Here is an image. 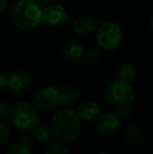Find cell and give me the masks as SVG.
I'll list each match as a JSON object with an SVG mask.
<instances>
[{
	"label": "cell",
	"mask_w": 153,
	"mask_h": 154,
	"mask_svg": "<svg viewBox=\"0 0 153 154\" xmlns=\"http://www.w3.org/2000/svg\"><path fill=\"white\" fill-rule=\"evenodd\" d=\"M11 112H12V107H11L10 103L5 101L0 102V120L5 121L11 116Z\"/></svg>",
	"instance_id": "21"
},
{
	"label": "cell",
	"mask_w": 153,
	"mask_h": 154,
	"mask_svg": "<svg viewBox=\"0 0 153 154\" xmlns=\"http://www.w3.org/2000/svg\"><path fill=\"white\" fill-rule=\"evenodd\" d=\"M11 23L19 29H32L43 20L42 8L35 0H20L10 12Z\"/></svg>",
	"instance_id": "2"
},
{
	"label": "cell",
	"mask_w": 153,
	"mask_h": 154,
	"mask_svg": "<svg viewBox=\"0 0 153 154\" xmlns=\"http://www.w3.org/2000/svg\"><path fill=\"white\" fill-rule=\"evenodd\" d=\"M54 131L50 124L47 123H38L34 128V137L37 142L40 143H49L54 137Z\"/></svg>",
	"instance_id": "15"
},
{
	"label": "cell",
	"mask_w": 153,
	"mask_h": 154,
	"mask_svg": "<svg viewBox=\"0 0 153 154\" xmlns=\"http://www.w3.org/2000/svg\"><path fill=\"white\" fill-rule=\"evenodd\" d=\"M116 113L120 116L121 120L124 122V121H127L130 119L131 116V109L129 108V106H123V107H118V110H116Z\"/></svg>",
	"instance_id": "22"
},
{
	"label": "cell",
	"mask_w": 153,
	"mask_h": 154,
	"mask_svg": "<svg viewBox=\"0 0 153 154\" xmlns=\"http://www.w3.org/2000/svg\"><path fill=\"white\" fill-rule=\"evenodd\" d=\"M43 154H69V150L64 145V142L56 140V142H49Z\"/></svg>",
	"instance_id": "17"
},
{
	"label": "cell",
	"mask_w": 153,
	"mask_h": 154,
	"mask_svg": "<svg viewBox=\"0 0 153 154\" xmlns=\"http://www.w3.org/2000/svg\"><path fill=\"white\" fill-rule=\"evenodd\" d=\"M116 75H118V80L131 84L136 80L137 75H139V69H137L136 65H134L133 63L127 62L118 67Z\"/></svg>",
	"instance_id": "14"
},
{
	"label": "cell",
	"mask_w": 153,
	"mask_h": 154,
	"mask_svg": "<svg viewBox=\"0 0 153 154\" xmlns=\"http://www.w3.org/2000/svg\"><path fill=\"white\" fill-rule=\"evenodd\" d=\"M35 1L37 2V4L42 10L44 8H46V6H48L49 4L55 3V0H35Z\"/></svg>",
	"instance_id": "23"
},
{
	"label": "cell",
	"mask_w": 153,
	"mask_h": 154,
	"mask_svg": "<svg viewBox=\"0 0 153 154\" xmlns=\"http://www.w3.org/2000/svg\"><path fill=\"white\" fill-rule=\"evenodd\" d=\"M11 135V131H10V127L8 126L4 121L0 120V145L4 144L8 140Z\"/></svg>",
	"instance_id": "20"
},
{
	"label": "cell",
	"mask_w": 153,
	"mask_h": 154,
	"mask_svg": "<svg viewBox=\"0 0 153 154\" xmlns=\"http://www.w3.org/2000/svg\"><path fill=\"white\" fill-rule=\"evenodd\" d=\"M43 20L49 25H60L67 18L65 8L59 3H51L42 10Z\"/></svg>",
	"instance_id": "9"
},
{
	"label": "cell",
	"mask_w": 153,
	"mask_h": 154,
	"mask_svg": "<svg viewBox=\"0 0 153 154\" xmlns=\"http://www.w3.org/2000/svg\"><path fill=\"white\" fill-rule=\"evenodd\" d=\"M50 126L55 137L64 143L74 142L82 133V120L70 108L58 110L51 118Z\"/></svg>",
	"instance_id": "1"
},
{
	"label": "cell",
	"mask_w": 153,
	"mask_h": 154,
	"mask_svg": "<svg viewBox=\"0 0 153 154\" xmlns=\"http://www.w3.org/2000/svg\"><path fill=\"white\" fill-rule=\"evenodd\" d=\"M104 97L107 103L118 108L130 106L135 100V92L130 83L116 80L105 88Z\"/></svg>",
	"instance_id": "4"
},
{
	"label": "cell",
	"mask_w": 153,
	"mask_h": 154,
	"mask_svg": "<svg viewBox=\"0 0 153 154\" xmlns=\"http://www.w3.org/2000/svg\"><path fill=\"white\" fill-rule=\"evenodd\" d=\"M98 29V22L96 18L90 15H81L72 24V29L76 35L79 37H88L93 34Z\"/></svg>",
	"instance_id": "10"
},
{
	"label": "cell",
	"mask_w": 153,
	"mask_h": 154,
	"mask_svg": "<svg viewBox=\"0 0 153 154\" xmlns=\"http://www.w3.org/2000/svg\"><path fill=\"white\" fill-rule=\"evenodd\" d=\"M144 136V128L136 123L129 124L124 131V142L127 145H137Z\"/></svg>",
	"instance_id": "13"
},
{
	"label": "cell",
	"mask_w": 153,
	"mask_h": 154,
	"mask_svg": "<svg viewBox=\"0 0 153 154\" xmlns=\"http://www.w3.org/2000/svg\"><path fill=\"white\" fill-rule=\"evenodd\" d=\"M32 85V77L29 73L22 70L10 72L6 75L5 89L10 92L19 93L27 90Z\"/></svg>",
	"instance_id": "8"
},
{
	"label": "cell",
	"mask_w": 153,
	"mask_h": 154,
	"mask_svg": "<svg viewBox=\"0 0 153 154\" xmlns=\"http://www.w3.org/2000/svg\"><path fill=\"white\" fill-rule=\"evenodd\" d=\"M61 104L64 105H72L78 100V91L74 87L69 85H63L59 88Z\"/></svg>",
	"instance_id": "16"
},
{
	"label": "cell",
	"mask_w": 153,
	"mask_h": 154,
	"mask_svg": "<svg viewBox=\"0 0 153 154\" xmlns=\"http://www.w3.org/2000/svg\"><path fill=\"white\" fill-rule=\"evenodd\" d=\"M62 56L68 62H77L83 59L85 48L77 41H68L62 47Z\"/></svg>",
	"instance_id": "12"
},
{
	"label": "cell",
	"mask_w": 153,
	"mask_h": 154,
	"mask_svg": "<svg viewBox=\"0 0 153 154\" xmlns=\"http://www.w3.org/2000/svg\"><path fill=\"white\" fill-rule=\"evenodd\" d=\"M150 29H151V31L153 32V15L151 16V19H150Z\"/></svg>",
	"instance_id": "27"
},
{
	"label": "cell",
	"mask_w": 153,
	"mask_h": 154,
	"mask_svg": "<svg viewBox=\"0 0 153 154\" xmlns=\"http://www.w3.org/2000/svg\"><path fill=\"white\" fill-rule=\"evenodd\" d=\"M34 140H35V137H33V136H25L21 143H22L23 145H25V146L31 147L32 144L34 143Z\"/></svg>",
	"instance_id": "24"
},
{
	"label": "cell",
	"mask_w": 153,
	"mask_h": 154,
	"mask_svg": "<svg viewBox=\"0 0 153 154\" xmlns=\"http://www.w3.org/2000/svg\"><path fill=\"white\" fill-rule=\"evenodd\" d=\"M5 154H32L29 147L23 145L22 143L14 144L8 149Z\"/></svg>",
	"instance_id": "18"
},
{
	"label": "cell",
	"mask_w": 153,
	"mask_h": 154,
	"mask_svg": "<svg viewBox=\"0 0 153 154\" xmlns=\"http://www.w3.org/2000/svg\"><path fill=\"white\" fill-rule=\"evenodd\" d=\"M100 58H101V54L98 49L89 48V49H87V51H85L83 59L86 60L87 62L93 63V62H98L99 60H100Z\"/></svg>",
	"instance_id": "19"
},
{
	"label": "cell",
	"mask_w": 153,
	"mask_h": 154,
	"mask_svg": "<svg viewBox=\"0 0 153 154\" xmlns=\"http://www.w3.org/2000/svg\"><path fill=\"white\" fill-rule=\"evenodd\" d=\"M127 154H133V153H127Z\"/></svg>",
	"instance_id": "29"
},
{
	"label": "cell",
	"mask_w": 153,
	"mask_h": 154,
	"mask_svg": "<svg viewBox=\"0 0 153 154\" xmlns=\"http://www.w3.org/2000/svg\"><path fill=\"white\" fill-rule=\"evenodd\" d=\"M123 126V121L116 112L108 111L101 113L96 118L94 129L99 135L103 137H111L120 132Z\"/></svg>",
	"instance_id": "7"
},
{
	"label": "cell",
	"mask_w": 153,
	"mask_h": 154,
	"mask_svg": "<svg viewBox=\"0 0 153 154\" xmlns=\"http://www.w3.org/2000/svg\"><path fill=\"white\" fill-rule=\"evenodd\" d=\"M6 5H8V1L6 0H0V13H2L5 10Z\"/></svg>",
	"instance_id": "26"
},
{
	"label": "cell",
	"mask_w": 153,
	"mask_h": 154,
	"mask_svg": "<svg viewBox=\"0 0 153 154\" xmlns=\"http://www.w3.org/2000/svg\"><path fill=\"white\" fill-rule=\"evenodd\" d=\"M77 113L79 114L82 121L91 122V121L96 120V118L102 113V107L99 104V102L94 100H87L80 104Z\"/></svg>",
	"instance_id": "11"
},
{
	"label": "cell",
	"mask_w": 153,
	"mask_h": 154,
	"mask_svg": "<svg viewBox=\"0 0 153 154\" xmlns=\"http://www.w3.org/2000/svg\"><path fill=\"white\" fill-rule=\"evenodd\" d=\"M5 85H6V75H2L0 72V91L5 89Z\"/></svg>",
	"instance_id": "25"
},
{
	"label": "cell",
	"mask_w": 153,
	"mask_h": 154,
	"mask_svg": "<svg viewBox=\"0 0 153 154\" xmlns=\"http://www.w3.org/2000/svg\"><path fill=\"white\" fill-rule=\"evenodd\" d=\"M11 121L18 131L27 133L34 130V128L39 123L38 111L35 109L32 103L25 101L18 102L12 108Z\"/></svg>",
	"instance_id": "3"
},
{
	"label": "cell",
	"mask_w": 153,
	"mask_h": 154,
	"mask_svg": "<svg viewBox=\"0 0 153 154\" xmlns=\"http://www.w3.org/2000/svg\"><path fill=\"white\" fill-rule=\"evenodd\" d=\"M32 105L38 112H51L61 105L59 88L45 86L35 92L32 99Z\"/></svg>",
	"instance_id": "6"
},
{
	"label": "cell",
	"mask_w": 153,
	"mask_h": 154,
	"mask_svg": "<svg viewBox=\"0 0 153 154\" xmlns=\"http://www.w3.org/2000/svg\"><path fill=\"white\" fill-rule=\"evenodd\" d=\"M123 32L121 26L113 21H106L96 29V41L102 49L115 51L122 42Z\"/></svg>",
	"instance_id": "5"
},
{
	"label": "cell",
	"mask_w": 153,
	"mask_h": 154,
	"mask_svg": "<svg viewBox=\"0 0 153 154\" xmlns=\"http://www.w3.org/2000/svg\"><path fill=\"white\" fill-rule=\"evenodd\" d=\"M96 154H112L110 152H107V151H101V152H98Z\"/></svg>",
	"instance_id": "28"
}]
</instances>
